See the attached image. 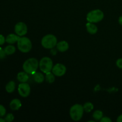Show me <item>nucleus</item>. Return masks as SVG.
<instances>
[{
	"label": "nucleus",
	"mask_w": 122,
	"mask_h": 122,
	"mask_svg": "<svg viewBox=\"0 0 122 122\" xmlns=\"http://www.w3.org/2000/svg\"><path fill=\"white\" fill-rule=\"evenodd\" d=\"M39 67V61L35 58H30L26 60L23 64L24 71L29 75H33L36 72Z\"/></svg>",
	"instance_id": "obj_1"
},
{
	"label": "nucleus",
	"mask_w": 122,
	"mask_h": 122,
	"mask_svg": "<svg viewBox=\"0 0 122 122\" xmlns=\"http://www.w3.org/2000/svg\"><path fill=\"white\" fill-rule=\"evenodd\" d=\"M84 108L82 105L76 104L70 109V116L74 121H79L82 118L84 113Z\"/></svg>",
	"instance_id": "obj_2"
},
{
	"label": "nucleus",
	"mask_w": 122,
	"mask_h": 122,
	"mask_svg": "<svg viewBox=\"0 0 122 122\" xmlns=\"http://www.w3.org/2000/svg\"><path fill=\"white\" fill-rule=\"evenodd\" d=\"M17 43L18 49L20 52L27 53L32 50V42L27 37L20 36Z\"/></svg>",
	"instance_id": "obj_3"
},
{
	"label": "nucleus",
	"mask_w": 122,
	"mask_h": 122,
	"mask_svg": "<svg viewBox=\"0 0 122 122\" xmlns=\"http://www.w3.org/2000/svg\"><path fill=\"white\" fill-rule=\"evenodd\" d=\"M104 17V14L101 10L99 9L91 11L87 14L86 20L88 22L96 23L102 20Z\"/></svg>",
	"instance_id": "obj_4"
},
{
	"label": "nucleus",
	"mask_w": 122,
	"mask_h": 122,
	"mask_svg": "<svg viewBox=\"0 0 122 122\" xmlns=\"http://www.w3.org/2000/svg\"><path fill=\"white\" fill-rule=\"evenodd\" d=\"M57 39L56 36L52 34H48L44 36L41 40V45L46 49H52L56 46Z\"/></svg>",
	"instance_id": "obj_5"
},
{
	"label": "nucleus",
	"mask_w": 122,
	"mask_h": 122,
	"mask_svg": "<svg viewBox=\"0 0 122 122\" xmlns=\"http://www.w3.org/2000/svg\"><path fill=\"white\" fill-rule=\"evenodd\" d=\"M53 66V62L50 57H43L39 62V67L40 70L44 73H46L49 71H52Z\"/></svg>",
	"instance_id": "obj_6"
},
{
	"label": "nucleus",
	"mask_w": 122,
	"mask_h": 122,
	"mask_svg": "<svg viewBox=\"0 0 122 122\" xmlns=\"http://www.w3.org/2000/svg\"><path fill=\"white\" fill-rule=\"evenodd\" d=\"M18 92L21 97H27L30 94V86L26 82L20 83L18 86Z\"/></svg>",
	"instance_id": "obj_7"
},
{
	"label": "nucleus",
	"mask_w": 122,
	"mask_h": 122,
	"mask_svg": "<svg viewBox=\"0 0 122 122\" xmlns=\"http://www.w3.org/2000/svg\"><path fill=\"white\" fill-rule=\"evenodd\" d=\"M67 71L66 67L63 64L61 63H57L56 65H54L52 67V72L56 76L61 77V76H64L66 74Z\"/></svg>",
	"instance_id": "obj_8"
},
{
	"label": "nucleus",
	"mask_w": 122,
	"mask_h": 122,
	"mask_svg": "<svg viewBox=\"0 0 122 122\" xmlns=\"http://www.w3.org/2000/svg\"><path fill=\"white\" fill-rule=\"evenodd\" d=\"M14 32L19 36H23L27 32V26L25 23L19 22L15 25Z\"/></svg>",
	"instance_id": "obj_9"
},
{
	"label": "nucleus",
	"mask_w": 122,
	"mask_h": 122,
	"mask_svg": "<svg viewBox=\"0 0 122 122\" xmlns=\"http://www.w3.org/2000/svg\"><path fill=\"white\" fill-rule=\"evenodd\" d=\"M56 46H57V49L58 51L64 52L67 51L69 48V45L67 42L65 41H61L57 42Z\"/></svg>",
	"instance_id": "obj_10"
},
{
	"label": "nucleus",
	"mask_w": 122,
	"mask_h": 122,
	"mask_svg": "<svg viewBox=\"0 0 122 122\" xmlns=\"http://www.w3.org/2000/svg\"><path fill=\"white\" fill-rule=\"evenodd\" d=\"M21 107V102L20 100L17 98H14L11 100L10 103V107L12 110H18Z\"/></svg>",
	"instance_id": "obj_11"
},
{
	"label": "nucleus",
	"mask_w": 122,
	"mask_h": 122,
	"mask_svg": "<svg viewBox=\"0 0 122 122\" xmlns=\"http://www.w3.org/2000/svg\"><path fill=\"white\" fill-rule=\"evenodd\" d=\"M20 36L17 35V34H13L11 33L7 35V36L5 38L6 42L9 44H15V42H17L18 40L19 39Z\"/></svg>",
	"instance_id": "obj_12"
},
{
	"label": "nucleus",
	"mask_w": 122,
	"mask_h": 122,
	"mask_svg": "<svg viewBox=\"0 0 122 122\" xmlns=\"http://www.w3.org/2000/svg\"><path fill=\"white\" fill-rule=\"evenodd\" d=\"M86 27L87 31L90 34L94 35L98 32V27L93 23L88 22L86 24Z\"/></svg>",
	"instance_id": "obj_13"
},
{
	"label": "nucleus",
	"mask_w": 122,
	"mask_h": 122,
	"mask_svg": "<svg viewBox=\"0 0 122 122\" xmlns=\"http://www.w3.org/2000/svg\"><path fill=\"white\" fill-rule=\"evenodd\" d=\"M29 74L27 73L26 72L24 71H21V72H19L17 74V79L18 81L20 82V83H25L28 81L29 78Z\"/></svg>",
	"instance_id": "obj_14"
},
{
	"label": "nucleus",
	"mask_w": 122,
	"mask_h": 122,
	"mask_svg": "<svg viewBox=\"0 0 122 122\" xmlns=\"http://www.w3.org/2000/svg\"><path fill=\"white\" fill-rule=\"evenodd\" d=\"M32 75H33V79L34 81L38 83H42L45 79L44 75L40 72H35Z\"/></svg>",
	"instance_id": "obj_15"
},
{
	"label": "nucleus",
	"mask_w": 122,
	"mask_h": 122,
	"mask_svg": "<svg viewBox=\"0 0 122 122\" xmlns=\"http://www.w3.org/2000/svg\"><path fill=\"white\" fill-rule=\"evenodd\" d=\"M15 88V83L14 81H10L5 86V90L8 93H12L14 91Z\"/></svg>",
	"instance_id": "obj_16"
},
{
	"label": "nucleus",
	"mask_w": 122,
	"mask_h": 122,
	"mask_svg": "<svg viewBox=\"0 0 122 122\" xmlns=\"http://www.w3.org/2000/svg\"><path fill=\"white\" fill-rule=\"evenodd\" d=\"M45 79L46 82H48L49 83H52L55 81L56 77H55V75L51 71H49V72L45 73Z\"/></svg>",
	"instance_id": "obj_17"
},
{
	"label": "nucleus",
	"mask_w": 122,
	"mask_h": 122,
	"mask_svg": "<svg viewBox=\"0 0 122 122\" xmlns=\"http://www.w3.org/2000/svg\"><path fill=\"white\" fill-rule=\"evenodd\" d=\"M4 50L7 56H10V55H12L15 52V46H13L12 45H7V46L5 47Z\"/></svg>",
	"instance_id": "obj_18"
},
{
	"label": "nucleus",
	"mask_w": 122,
	"mask_h": 122,
	"mask_svg": "<svg viewBox=\"0 0 122 122\" xmlns=\"http://www.w3.org/2000/svg\"><path fill=\"white\" fill-rule=\"evenodd\" d=\"M93 118L95 120L97 121H100L102 117H103V113L100 110H96L92 114Z\"/></svg>",
	"instance_id": "obj_19"
},
{
	"label": "nucleus",
	"mask_w": 122,
	"mask_h": 122,
	"mask_svg": "<svg viewBox=\"0 0 122 122\" xmlns=\"http://www.w3.org/2000/svg\"><path fill=\"white\" fill-rule=\"evenodd\" d=\"M84 111L86 113H89L94 109V105L90 102H87L85 103L83 106Z\"/></svg>",
	"instance_id": "obj_20"
},
{
	"label": "nucleus",
	"mask_w": 122,
	"mask_h": 122,
	"mask_svg": "<svg viewBox=\"0 0 122 122\" xmlns=\"http://www.w3.org/2000/svg\"><path fill=\"white\" fill-rule=\"evenodd\" d=\"M14 119V116L12 113H8L5 117V120L7 122H11Z\"/></svg>",
	"instance_id": "obj_21"
},
{
	"label": "nucleus",
	"mask_w": 122,
	"mask_h": 122,
	"mask_svg": "<svg viewBox=\"0 0 122 122\" xmlns=\"http://www.w3.org/2000/svg\"><path fill=\"white\" fill-rule=\"evenodd\" d=\"M6 114V109L2 105L0 104V117H4Z\"/></svg>",
	"instance_id": "obj_22"
},
{
	"label": "nucleus",
	"mask_w": 122,
	"mask_h": 122,
	"mask_svg": "<svg viewBox=\"0 0 122 122\" xmlns=\"http://www.w3.org/2000/svg\"><path fill=\"white\" fill-rule=\"evenodd\" d=\"M6 54L4 50H2L1 48H0V59H3L5 57Z\"/></svg>",
	"instance_id": "obj_23"
},
{
	"label": "nucleus",
	"mask_w": 122,
	"mask_h": 122,
	"mask_svg": "<svg viewBox=\"0 0 122 122\" xmlns=\"http://www.w3.org/2000/svg\"><path fill=\"white\" fill-rule=\"evenodd\" d=\"M116 66L119 69H122V58H119L116 61Z\"/></svg>",
	"instance_id": "obj_24"
},
{
	"label": "nucleus",
	"mask_w": 122,
	"mask_h": 122,
	"mask_svg": "<svg viewBox=\"0 0 122 122\" xmlns=\"http://www.w3.org/2000/svg\"><path fill=\"white\" fill-rule=\"evenodd\" d=\"M101 122H112V120L108 117H102V119L100 120Z\"/></svg>",
	"instance_id": "obj_25"
},
{
	"label": "nucleus",
	"mask_w": 122,
	"mask_h": 122,
	"mask_svg": "<svg viewBox=\"0 0 122 122\" xmlns=\"http://www.w3.org/2000/svg\"><path fill=\"white\" fill-rule=\"evenodd\" d=\"M5 38L2 35L0 34V45H2L5 42Z\"/></svg>",
	"instance_id": "obj_26"
},
{
	"label": "nucleus",
	"mask_w": 122,
	"mask_h": 122,
	"mask_svg": "<svg viewBox=\"0 0 122 122\" xmlns=\"http://www.w3.org/2000/svg\"><path fill=\"white\" fill-rule=\"evenodd\" d=\"M117 122H122V114L119 116L117 119Z\"/></svg>",
	"instance_id": "obj_27"
},
{
	"label": "nucleus",
	"mask_w": 122,
	"mask_h": 122,
	"mask_svg": "<svg viewBox=\"0 0 122 122\" xmlns=\"http://www.w3.org/2000/svg\"><path fill=\"white\" fill-rule=\"evenodd\" d=\"M119 23L121 26H122V15L119 18Z\"/></svg>",
	"instance_id": "obj_28"
},
{
	"label": "nucleus",
	"mask_w": 122,
	"mask_h": 122,
	"mask_svg": "<svg viewBox=\"0 0 122 122\" xmlns=\"http://www.w3.org/2000/svg\"><path fill=\"white\" fill-rule=\"evenodd\" d=\"M5 120L4 119H2V118L0 117V122H5Z\"/></svg>",
	"instance_id": "obj_29"
}]
</instances>
